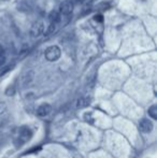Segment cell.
I'll return each instance as SVG.
<instances>
[{
	"mask_svg": "<svg viewBox=\"0 0 157 158\" xmlns=\"http://www.w3.org/2000/svg\"><path fill=\"white\" fill-rule=\"evenodd\" d=\"M90 103V99L88 97H82L80 98L76 102V108L78 109H83V108H86L88 104Z\"/></svg>",
	"mask_w": 157,
	"mask_h": 158,
	"instance_id": "52a82bcc",
	"label": "cell"
},
{
	"mask_svg": "<svg viewBox=\"0 0 157 158\" xmlns=\"http://www.w3.org/2000/svg\"><path fill=\"white\" fill-rule=\"evenodd\" d=\"M31 80H32V72H29V73H27L26 75H24V77H23L24 85H27V84H29L30 82H31Z\"/></svg>",
	"mask_w": 157,
	"mask_h": 158,
	"instance_id": "8fae6325",
	"label": "cell"
},
{
	"mask_svg": "<svg viewBox=\"0 0 157 158\" xmlns=\"http://www.w3.org/2000/svg\"><path fill=\"white\" fill-rule=\"evenodd\" d=\"M139 128H140V130L142 131L143 133H149L152 131V129H153V123H152L150 119L147 118H143L140 121V123H139Z\"/></svg>",
	"mask_w": 157,
	"mask_h": 158,
	"instance_id": "5b68a950",
	"label": "cell"
},
{
	"mask_svg": "<svg viewBox=\"0 0 157 158\" xmlns=\"http://www.w3.org/2000/svg\"><path fill=\"white\" fill-rule=\"evenodd\" d=\"M48 21H50V23L57 24L60 21V15H59V13L57 12V11H52V12L50 13V15H48Z\"/></svg>",
	"mask_w": 157,
	"mask_h": 158,
	"instance_id": "ba28073f",
	"label": "cell"
},
{
	"mask_svg": "<svg viewBox=\"0 0 157 158\" xmlns=\"http://www.w3.org/2000/svg\"><path fill=\"white\" fill-rule=\"evenodd\" d=\"M51 106L48 103H42L41 106H38L37 109V115L40 117H44L46 115H48V113L51 112Z\"/></svg>",
	"mask_w": 157,
	"mask_h": 158,
	"instance_id": "8992f818",
	"label": "cell"
},
{
	"mask_svg": "<svg viewBox=\"0 0 157 158\" xmlns=\"http://www.w3.org/2000/svg\"><path fill=\"white\" fill-rule=\"evenodd\" d=\"M14 93H15V89H14V87H13V86H9L8 89L6 90V96H12V95H14Z\"/></svg>",
	"mask_w": 157,
	"mask_h": 158,
	"instance_id": "7c38bea8",
	"label": "cell"
},
{
	"mask_svg": "<svg viewBox=\"0 0 157 158\" xmlns=\"http://www.w3.org/2000/svg\"><path fill=\"white\" fill-rule=\"evenodd\" d=\"M60 55H61V51L57 45L50 46V48H46L45 53H44V56H45V58L48 61H56L57 59H59Z\"/></svg>",
	"mask_w": 157,
	"mask_h": 158,
	"instance_id": "7a4b0ae2",
	"label": "cell"
},
{
	"mask_svg": "<svg viewBox=\"0 0 157 158\" xmlns=\"http://www.w3.org/2000/svg\"><path fill=\"white\" fill-rule=\"evenodd\" d=\"M147 113H149V115L152 117V118L156 119L157 118V108H156V106H152L151 108L149 109Z\"/></svg>",
	"mask_w": 157,
	"mask_h": 158,
	"instance_id": "9c48e42d",
	"label": "cell"
},
{
	"mask_svg": "<svg viewBox=\"0 0 157 158\" xmlns=\"http://www.w3.org/2000/svg\"><path fill=\"white\" fill-rule=\"evenodd\" d=\"M44 31V24L41 21H38L36 23L32 24L31 28H30V35L34 38H37L41 35Z\"/></svg>",
	"mask_w": 157,
	"mask_h": 158,
	"instance_id": "3957f363",
	"label": "cell"
},
{
	"mask_svg": "<svg viewBox=\"0 0 157 158\" xmlns=\"http://www.w3.org/2000/svg\"><path fill=\"white\" fill-rule=\"evenodd\" d=\"M32 137V132L31 130H30L28 127H21V128L19 129V132H17V138L16 140H15V142H16V145L17 146H22L23 144H25L27 141H29L30 139H31Z\"/></svg>",
	"mask_w": 157,
	"mask_h": 158,
	"instance_id": "6da1fadb",
	"label": "cell"
},
{
	"mask_svg": "<svg viewBox=\"0 0 157 158\" xmlns=\"http://www.w3.org/2000/svg\"><path fill=\"white\" fill-rule=\"evenodd\" d=\"M55 30H56V24H55V23H51L50 25H48L46 31H45V35H52V33H54Z\"/></svg>",
	"mask_w": 157,
	"mask_h": 158,
	"instance_id": "30bf717a",
	"label": "cell"
},
{
	"mask_svg": "<svg viewBox=\"0 0 157 158\" xmlns=\"http://www.w3.org/2000/svg\"><path fill=\"white\" fill-rule=\"evenodd\" d=\"M4 60H6V57H4V55L0 54V66H2V64H4Z\"/></svg>",
	"mask_w": 157,
	"mask_h": 158,
	"instance_id": "4fadbf2b",
	"label": "cell"
},
{
	"mask_svg": "<svg viewBox=\"0 0 157 158\" xmlns=\"http://www.w3.org/2000/svg\"><path fill=\"white\" fill-rule=\"evenodd\" d=\"M95 19H96V21H98V22H102L103 21L102 15H96V16H95Z\"/></svg>",
	"mask_w": 157,
	"mask_h": 158,
	"instance_id": "5bb4252c",
	"label": "cell"
},
{
	"mask_svg": "<svg viewBox=\"0 0 157 158\" xmlns=\"http://www.w3.org/2000/svg\"><path fill=\"white\" fill-rule=\"evenodd\" d=\"M72 10H73V3L70 0H66V1H64L59 6V12H60V14L66 15V16L71 14Z\"/></svg>",
	"mask_w": 157,
	"mask_h": 158,
	"instance_id": "277c9868",
	"label": "cell"
}]
</instances>
